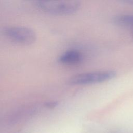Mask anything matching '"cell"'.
<instances>
[{
  "mask_svg": "<svg viewBox=\"0 0 133 133\" xmlns=\"http://www.w3.org/2000/svg\"><path fill=\"white\" fill-rule=\"evenodd\" d=\"M37 3L42 11L60 16L74 14L78 10L81 5L79 0H41Z\"/></svg>",
  "mask_w": 133,
  "mask_h": 133,
  "instance_id": "6da1fadb",
  "label": "cell"
},
{
  "mask_svg": "<svg viewBox=\"0 0 133 133\" xmlns=\"http://www.w3.org/2000/svg\"><path fill=\"white\" fill-rule=\"evenodd\" d=\"M3 34L11 41L20 45H29L36 40V34L30 28L23 26H9L3 29Z\"/></svg>",
  "mask_w": 133,
  "mask_h": 133,
  "instance_id": "7a4b0ae2",
  "label": "cell"
},
{
  "mask_svg": "<svg viewBox=\"0 0 133 133\" xmlns=\"http://www.w3.org/2000/svg\"><path fill=\"white\" fill-rule=\"evenodd\" d=\"M116 76L113 71H102L78 74L72 76L69 81L71 85H83L102 83L113 79Z\"/></svg>",
  "mask_w": 133,
  "mask_h": 133,
  "instance_id": "3957f363",
  "label": "cell"
},
{
  "mask_svg": "<svg viewBox=\"0 0 133 133\" xmlns=\"http://www.w3.org/2000/svg\"><path fill=\"white\" fill-rule=\"evenodd\" d=\"M82 54L76 49L66 50L62 54L59 59V61L66 65H75L80 63L83 60Z\"/></svg>",
  "mask_w": 133,
  "mask_h": 133,
  "instance_id": "277c9868",
  "label": "cell"
},
{
  "mask_svg": "<svg viewBox=\"0 0 133 133\" xmlns=\"http://www.w3.org/2000/svg\"><path fill=\"white\" fill-rule=\"evenodd\" d=\"M113 22L121 27L133 28V15L124 14L117 15L114 18Z\"/></svg>",
  "mask_w": 133,
  "mask_h": 133,
  "instance_id": "5b68a950",
  "label": "cell"
},
{
  "mask_svg": "<svg viewBox=\"0 0 133 133\" xmlns=\"http://www.w3.org/2000/svg\"><path fill=\"white\" fill-rule=\"evenodd\" d=\"M56 105H57V103L56 102H50L47 103V107L49 108H53Z\"/></svg>",
  "mask_w": 133,
  "mask_h": 133,
  "instance_id": "8992f818",
  "label": "cell"
},
{
  "mask_svg": "<svg viewBox=\"0 0 133 133\" xmlns=\"http://www.w3.org/2000/svg\"><path fill=\"white\" fill-rule=\"evenodd\" d=\"M123 3L133 5V0H119Z\"/></svg>",
  "mask_w": 133,
  "mask_h": 133,
  "instance_id": "52a82bcc",
  "label": "cell"
},
{
  "mask_svg": "<svg viewBox=\"0 0 133 133\" xmlns=\"http://www.w3.org/2000/svg\"><path fill=\"white\" fill-rule=\"evenodd\" d=\"M35 1H37V2H39V1H41V0H35Z\"/></svg>",
  "mask_w": 133,
  "mask_h": 133,
  "instance_id": "ba28073f",
  "label": "cell"
}]
</instances>
